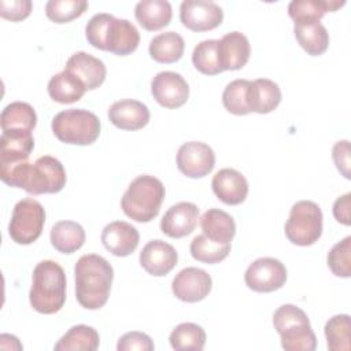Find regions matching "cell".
Instances as JSON below:
<instances>
[{
  "label": "cell",
  "mask_w": 351,
  "mask_h": 351,
  "mask_svg": "<svg viewBox=\"0 0 351 351\" xmlns=\"http://www.w3.org/2000/svg\"><path fill=\"white\" fill-rule=\"evenodd\" d=\"M250 41L240 32L226 33L218 41V59L222 71L243 69L250 59Z\"/></svg>",
  "instance_id": "22"
},
{
  "label": "cell",
  "mask_w": 351,
  "mask_h": 351,
  "mask_svg": "<svg viewBox=\"0 0 351 351\" xmlns=\"http://www.w3.org/2000/svg\"><path fill=\"white\" fill-rule=\"evenodd\" d=\"M154 99L165 108H178L189 97V86L185 78L176 71H160L151 81Z\"/></svg>",
  "instance_id": "12"
},
{
  "label": "cell",
  "mask_w": 351,
  "mask_h": 351,
  "mask_svg": "<svg viewBox=\"0 0 351 351\" xmlns=\"http://www.w3.org/2000/svg\"><path fill=\"white\" fill-rule=\"evenodd\" d=\"M51 244L62 254H73L85 243L84 228L74 221H59L51 229Z\"/></svg>",
  "instance_id": "28"
},
{
  "label": "cell",
  "mask_w": 351,
  "mask_h": 351,
  "mask_svg": "<svg viewBox=\"0 0 351 351\" xmlns=\"http://www.w3.org/2000/svg\"><path fill=\"white\" fill-rule=\"evenodd\" d=\"M344 4V0H292L288 5V14L293 22L299 19L319 21L326 12L336 11Z\"/></svg>",
  "instance_id": "33"
},
{
  "label": "cell",
  "mask_w": 351,
  "mask_h": 351,
  "mask_svg": "<svg viewBox=\"0 0 351 351\" xmlns=\"http://www.w3.org/2000/svg\"><path fill=\"white\" fill-rule=\"evenodd\" d=\"M140 33L128 19H119L111 15L103 38V51H110L118 56H125L137 49Z\"/></svg>",
  "instance_id": "15"
},
{
  "label": "cell",
  "mask_w": 351,
  "mask_h": 351,
  "mask_svg": "<svg viewBox=\"0 0 351 351\" xmlns=\"http://www.w3.org/2000/svg\"><path fill=\"white\" fill-rule=\"evenodd\" d=\"M155 348L154 341L151 340V337L143 332H128L123 336L119 337L118 344H117V350L118 351H133V350H138V351H152Z\"/></svg>",
  "instance_id": "41"
},
{
  "label": "cell",
  "mask_w": 351,
  "mask_h": 351,
  "mask_svg": "<svg viewBox=\"0 0 351 351\" xmlns=\"http://www.w3.org/2000/svg\"><path fill=\"white\" fill-rule=\"evenodd\" d=\"M56 138L64 144L89 145L100 134V119L84 108H70L58 112L51 123Z\"/></svg>",
  "instance_id": "6"
},
{
  "label": "cell",
  "mask_w": 351,
  "mask_h": 351,
  "mask_svg": "<svg viewBox=\"0 0 351 351\" xmlns=\"http://www.w3.org/2000/svg\"><path fill=\"white\" fill-rule=\"evenodd\" d=\"M88 5L85 0H49L45 4V15L55 23H67L80 18Z\"/></svg>",
  "instance_id": "38"
},
{
  "label": "cell",
  "mask_w": 351,
  "mask_h": 351,
  "mask_svg": "<svg viewBox=\"0 0 351 351\" xmlns=\"http://www.w3.org/2000/svg\"><path fill=\"white\" fill-rule=\"evenodd\" d=\"M66 274L55 261H41L36 265L32 277L29 300L41 314L58 313L66 302Z\"/></svg>",
  "instance_id": "3"
},
{
  "label": "cell",
  "mask_w": 351,
  "mask_h": 351,
  "mask_svg": "<svg viewBox=\"0 0 351 351\" xmlns=\"http://www.w3.org/2000/svg\"><path fill=\"white\" fill-rule=\"evenodd\" d=\"M44 223L45 210L41 203L33 197H25L14 206L8 234L16 244L27 245L41 236Z\"/></svg>",
  "instance_id": "8"
},
{
  "label": "cell",
  "mask_w": 351,
  "mask_h": 351,
  "mask_svg": "<svg viewBox=\"0 0 351 351\" xmlns=\"http://www.w3.org/2000/svg\"><path fill=\"white\" fill-rule=\"evenodd\" d=\"M281 101L280 86L267 78L251 81L248 88V107L251 112L269 114L278 107Z\"/></svg>",
  "instance_id": "24"
},
{
  "label": "cell",
  "mask_w": 351,
  "mask_h": 351,
  "mask_svg": "<svg viewBox=\"0 0 351 351\" xmlns=\"http://www.w3.org/2000/svg\"><path fill=\"white\" fill-rule=\"evenodd\" d=\"M215 196L225 204L237 206L243 203L248 195V182L245 177L234 169H221L211 181Z\"/></svg>",
  "instance_id": "19"
},
{
  "label": "cell",
  "mask_w": 351,
  "mask_h": 351,
  "mask_svg": "<svg viewBox=\"0 0 351 351\" xmlns=\"http://www.w3.org/2000/svg\"><path fill=\"white\" fill-rule=\"evenodd\" d=\"M86 92L85 85L73 73L63 70L48 82V95L53 101L60 104H70L78 101Z\"/></svg>",
  "instance_id": "27"
},
{
  "label": "cell",
  "mask_w": 351,
  "mask_h": 351,
  "mask_svg": "<svg viewBox=\"0 0 351 351\" xmlns=\"http://www.w3.org/2000/svg\"><path fill=\"white\" fill-rule=\"evenodd\" d=\"M293 33L299 45L311 56L322 55L329 47V33L317 19L295 21Z\"/></svg>",
  "instance_id": "23"
},
{
  "label": "cell",
  "mask_w": 351,
  "mask_h": 351,
  "mask_svg": "<svg viewBox=\"0 0 351 351\" xmlns=\"http://www.w3.org/2000/svg\"><path fill=\"white\" fill-rule=\"evenodd\" d=\"M34 108L25 101H12L4 107L0 115L1 130H30L36 128Z\"/></svg>",
  "instance_id": "31"
},
{
  "label": "cell",
  "mask_w": 351,
  "mask_h": 351,
  "mask_svg": "<svg viewBox=\"0 0 351 351\" xmlns=\"http://www.w3.org/2000/svg\"><path fill=\"white\" fill-rule=\"evenodd\" d=\"M245 285L261 293L280 289L287 281V267L276 258L265 256L254 261L244 273Z\"/></svg>",
  "instance_id": "9"
},
{
  "label": "cell",
  "mask_w": 351,
  "mask_h": 351,
  "mask_svg": "<svg viewBox=\"0 0 351 351\" xmlns=\"http://www.w3.org/2000/svg\"><path fill=\"white\" fill-rule=\"evenodd\" d=\"M134 16L143 29L155 32L170 23L173 11L166 0H141L136 4Z\"/></svg>",
  "instance_id": "26"
},
{
  "label": "cell",
  "mask_w": 351,
  "mask_h": 351,
  "mask_svg": "<svg viewBox=\"0 0 351 351\" xmlns=\"http://www.w3.org/2000/svg\"><path fill=\"white\" fill-rule=\"evenodd\" d=\"M191 255L193 259L207 263V265H214L222 262L230 252V243L229 244H221L210 240L204 234H197L193 237L189 245Z\"/></svg>",
  "instance_id": "35"
},
{
  "label": "cell",
  "mask_w": 351,
  "mask_h": 351,
  "mask_svg": "<svg viewBox=\"0 0 351 351\" xmlns=\"http://www.w3.org/2000/svg\"><path fill=\"white\" fill-rule=\"evenodd\" d=\"M110 122L122 130L143 129L149 121L148 107L133 99H122L111 104L108 108Z\"/></svg>",
  "instance_id": "20"
},
{
  "label": "cell",
  "mask_w": 351,
  "mask_h": 351,
  "mask_svg": "<svg viewBox=\"0 0 351 351\" xmlns=\"http://www.w3.org/2000/svg\"><path fill=\"white\" fill-rule=\"evenodd\" d=\"M251 81L248 80H234L230 81L222 93L223 107L234 115H247L251 112L248 107V88Z\"/></svg>",
  "instance_id": "37"
},
{
  "label": "cell",
  "mask_w": 351,
  "mask_h": 351,
  "mask_svg": "<svg viewBox=\"0 0 351 351\" xmlns=\"http://www.w3.org/2000/svg\"><path fill=\"white\" fill-rule=\"evenodd\" d=\"M218 41L219 40H203L195 47L192 63L202 74L215 75L222 73L218 59Z\"/></svg>",
  "instance_id": "36"
},
{
  "label": "cell",
  "mask_w": 351,
  "mask_h": 351,
  "mask_svg": "<svg viewBox=\"0 0 351 351\" xmlns=\"http://www.w3.org/2000/svg\"><path fill=\"white\" fill-rule=\"evenodd\" d=\"M178 254L176 248L160 240L148 241L140 252V265L151 276L162 277L173 270L177 265Z\"/></svg>",
  "instance_id": "16"
},
{
  "label": "cell",
  "mask_w": 351,
  "mask_h": 351,
  "mask_svg": "<svg viewBox=\"0 0 351 351\" xmlns=\"http://www.w3.org/2000/svg\"><path fill=\"white\" fill-rule=\"evenodd\" d=\"M138 241V230L125 221L110 222L101 232V243L104 248L115 256H128L133 254Z\"/></svg>",
  "instance_id": "18"
},
{
  "label": "cell",
  "mask_w": 351,
  "mask_h": 351,
  "mask_svg": "<svg viewBox=\"0 0 351 351\" xmlns=\"http://www.w3.org/2000/svg\"><path fill=\"white\" fill-rule=\"evenodd\" d=\"M75 298L77 302L86 310L101 308L110 296L114 270L110 262L97 255H82L75 266Z\"/></svg>",
  "instance_id": "2"
},
{
  "label": "cell",
  "mask_w": 351,
  "mask_h": 351,
  "mask_svg": "<svg viewBox=\"0 0 351 351\" xmlns=\"http://www.w3.org/2000/svg\"><path fill=\"white\" fill-rule=\"evenodd\" d=\"M184 38L176 32L156 34L149 43V56L159 63H174L184 55Z\"/></svg>",
  "instance_id": "30"
},
{
  "label": "cell",
  "mask_w": 351,
  "mask_h": 351,
  "mask_svg": "<svg viewBox=\"0 0 351 351\" xmlns=\"http://www.w3.org/2000/svg\"><path fill=\"white\" fill-rule=\"evenodd\" d=\"M197 219V206L191 202H180L165 213L160 219V230L171 239H181L195 230Z\"/></svg>",
  "instance_id": "17"
},
{
  "label": "cell",
  "mask_w": 351,
  "mask_h": 351,
  "mask_svg": "<svg viewBox=\"0 0 351 351\" xmlns=\"http://www.w3.org/2000/svg\"><path fill=\"white\" fill-rule=\"evenodd\" d=\"M33 3L30 0H1L0 15L11 22H19L32 12Z\"/></svg>",
  "instance_id": "40"
},
{
  "label": "cell",
  "mask_w": 351,
  "mask_h": 351,
  "mask_svg": "<svg viewBox=\"0 0 351 351\" xmlns=\"http://www.w3.org/2000/svg\"><path fill=\"white\" fill-rule=\"evenodd\" d=\"M64 70L78 77L81 82L85 85L86 90L99 88L104 82L107 74L104 63L100 59L84 51L73 53L66 62Z\"/></svg>",
  "instance_id": "21"
},
{
  "label": "cell",
  "mask_w": 351,
  "mask_h": 351,
  "mask_svg": "<svg viewBox=\"0 0 351 351\" xmlns=\"http://www.w3.org/2000/svg\"><path fill=\"white\" fill-rule=\"evenodd\" d=\"M169 340L176 351H202L206 344V332L197 324L182 322L171 330Z\"/></svg>",
  "instance_id": "32"
},
{
  "label": "cell",
  "mask_w": 351,
  "mask_h": 351,
  "mask_svg": "<svg viewBox=\"0 0 351 351\" xmlns=\"http://www.w3.org/2000/svg\"><path fill=\"white\" fill-rule=\"evenodd\" d=\"M34 148L30 130H1L0 136V171L27 162Z\"/></svg>",
  "instance_id": "14"
},
{
  "label": "cell",
  "mask_w": 351,
  "mask_h": 351,
  "mask_svg": "<svg viewBox=\"0 0 351 351\" xmlns=\"http://www.w3.org/2000/svg\"><path fill=\"white\" fill-rule=\"evenodd\" d=\"M203 234L221 244H229L236 234V223L232 215L219 208H208L200 218Z\"/></svg>",
  "instance_id": "25"
},
{
  "label": "cell",
  "mask_w": 351,
  "mask_h": 351,
  "mask_svg": "<svg viewBox=\"0 0 351 351\" xmlns=\"http://www.w3.org/2000/svg\"><path fill=\"white\" fill-rule=\"evenodd\" d=\"M322 234V211L311 200L296 202L285 222V236L296 245L307 247L318 241Z\"/></svg>",
  "instance_id": "7"
},
{
  "label": "cell",
  "mask_w": 351,
  "mask_h": 351,
  "mask_svg": "<svg viewBox=\"0 0 351 351\" xmlns=\"http://www.w3.org/2000/svg\"><path fill=\"white\" fill-rule=\"evenodd\" d=\"M166 191L160 180L143 174L136 177L121 199V208L136 222L152 221L160 210Z\"/></svg>",
  "instance_id": "4"
},
{
  "label": "cell",
  "mask_w": 351,
  "mask_h": 351,
  "mask_svg": "<svg viewBox=\"0 0 351 351\" xmlns=\"http://www.w3.org/2000/svg\"><path fill=\"white\" fill-rule=\"evenodd\" d=\"M333 217L337 222L343 225H351V193L347 192L346 195L336 199L333 203Z\"/></svg>",
  "instance_id": "43"
},
{
  "label": "cell",
  "mask_w": 351,
  "mask_h": 351,
  "mask_svg": "<svg viewBox=\"0 0 351 351\" xmlns=\"http://www.w3.org/2000/svg\"><path fill=\"white\" fill-rule=\"evenodd\" d=\"M213 287L210 274L199 267H185L173 278L174 296L186 303H196L208 296Z\"/></svg>",
  "instance_id": "13"
},
{
  "label": "cell",
  "mask_w": 351,
  "mask_h": 351,
  "mask_svg": "<svg viewBox=\"0 0 351 351\" xmlns=\"http://www.w3.org/2000/svg\"><path fill=\"white\" fill-rule=\"evenodd\" d=\"M100 337L95 328L80 324L71 326L55 344V351H95Z\"/></svg>",
  "instance_id": "29"
},
{
  "label": "cell",
  "mask_w": 351,
  "mask_h": 351,
  "mask_svg": "<svg viewBox=\"0 0 351 351\" xmlns=\"http://www.w3.org/2000/svg\"><path fill=\"white\" fill-rule=\"evenodd\" d=\"M180 19L192 32H207L222 23L223 11L211 0H185L180 7Z\"/></svg>",
  "instance_id": "11"
},
{
  "label": "cell",
  "mask_w": 351,
  "mask_h": 351,
  "mask_svg": "<svg viewBox=\"0 0 351 351\" xmlns=\"http://www.w3.org/2000/svg\"><path fill=\"white\" fill-rule=\"evenodd\" d=\"M273 325L287 351H314L317 337L307 314L295 304H282L273 314Z\"/></svg>",
  "instance_id": "5"
},
{
  "label": "cell",
  "mask_w": 351,
  "mask_h": 351,
  "mask_svg": "<svg viewBox=\"0 0 351 351\" xmlns=\"http://www.w3.org/2000/svg\"><path fill=\"white\" fill-rule=\"evenodd\" d=\"M332 159L341 176L350 180V141H337L332 148Z\"/></svg>",
  "instance_id": "42"
},
{
  "label": "cell",
  "mask_w": 351,
  "mask_h": 351,
  "mask_svg": "<svg viewBox=\"0 0 351 351\" xmlns=\"http://www.w3.org/2000/svg\"><path fill=\"white\" fill-rule=\"evenodd\" d=\"M328 267L337 277L351 276V236L336 243L328 252Z\"/></svg>",
  "instance_id": "39"
},
{
  "label": "cell",
  "mask_w": 351,
  "mask_h": 351,
  "mask_svg": "<svg viewBox=\"0 0 351 351\" xmlns=\"http://www.w3.org/2000/svg\"><path fill=\"white\" fill-rule=\"evenodd\" d=\"M325 337L330 351H348L351 348V319L348 314H337L325 324Z\"/></svg>",
  "instance_id": "34"
},
{
  "label": "cell",
  "mask_w": 351,
  "mask_h": 351,
  "mask_svg": "<svg viewBox=\"0 0 351 351\" xmlns=\"http://www.w3.org/2000/svg\"><path fill=\"white\" fill-rule=\"evenodd\" d=\"M4 184L22 188L30 195L58 193L66 185V170L60 160L51 155L40 156L34 163L23 162L0 171Z\"/></svg>",
  "instance_id": "1"
},
{
  "label": "cell",
  "mask_w": 351,
  "mask_h": 351,
  "mask_svg": "<svg viewBox=\"0 0 351 351\" xmlns=\"http://www.w3.org/2000/svg\"><path fill=\"white\" fill-rule=\"evenodd\" d=\"M215 165L213 148L202 141L184 143L177 151V167L189 178H202L211 173Z\"/></svg>",
  "instance_id": "10"
}]
</instances>
